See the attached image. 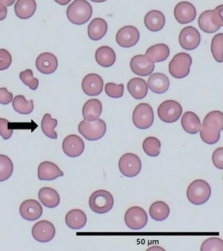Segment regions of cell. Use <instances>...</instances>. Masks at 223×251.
Wrapping results in <instances>:
<instances>
[{
    "instance_id": "ffe728a7",
    "label": "cell",
    "mask_w": 223,
    "mask_h": 251,
    "mask_svg": "<svg viewBox=\"0 0 223 251\" xmlns=\"http://www.w3.org/2000/svg\"><path fill=\"white\" fill-rule=\"evenodd\" d=\"M36 65L37 69L42 74H53L58 68V59L52 53L44 52L37 58Z\"/></svg>"
},
{
    "instance_id": "bcb514c9",
    "label": "cell",
    "mask_w": 223,
    "mask_h": 251,
    "mask_svg": "<svg viewBox=\"0 0 223 251\" xmlns=\"http://www.w3.org/2000/svg\"><path fill=\"white\" fill-rule=\"evenodd\" d=\"M7 15V9L6 6L0 3V21H3L6 18Z\"/></svg>"
},
{
    "instance_id": "e575fe53",
    "label": "cell",
    "mask_w": 223,
    "mask_h": 251,
    "mask_svg": "<svg viewBox=\"0 0 223 251\" xmlns=\"http://www.w3.org/2000/svg\"><path fill=\"white\" fill-rule=\"evenodd\" d=\"M58 121L56 119H52L50 114H45L42 121V129L44 134L50 138L56 139L58 138L57 133L54 128L57 126Z\"/></svg>"
},
{
    "instance_id": "7a4b0ae2",
    "label": "cell",
    "mask_w": 223,
    "mask_h": 251,
    "mask_svg": "<svg viewBox=\"0 0 223 251\" xmlns=\"http://www.w3.org/2000/svg\"><path fill=\"white\" fill-rule=\"evenodd\" d=\"M66 15L74 25H85L93 15V7L87 0H74L68 6Z\"/></svg>"
},
{
    "instance_id": "d6a6232c",
    "label": "cell",
    "mask_w": 223,
    "mask_h": 251,
    "mask_svg": "<svg viewBox=\"0 0 223 251\" xmlns=\"http://www.w3.org/2000/svg\"><path fill=\"white\" fill-rule=\"evenodd\" d=\"M170 213V207L162 201L154 202L149 208V215L156 221H163L168 217Z\"/></svg>"
},
{
    "instance_id": "6da1fadb",
    "label": "cell",
    "mask_w": 223,
    "mask_h": 251,
    "mask_svg": "<svg viewBox=\"0 0 223 251\" xmlns=\"http://www.w3.org/2000/svg\"><path fill=\"white\" fill-rule=\"evenodd\" d=\"M223 115L220 111H213L207 114L201 126L200 137L203 142L208 145L217 143L220 139L223 130Z\"/></svg>"
},
{
    "instance_id": "74e56055",
    "label": "cell",
    "mask_w": 223,
    "mask_h": 251,
    "mask_svg": "<svg viewBox=\"0 0 223 251\" xmlns=\"http://www.w3.org/2000/svg\"><path fill=\"white\" fill-rule=\"evenodd\" d=\"M223 34L222 33L215 35L211 41V50L213 58L217 62L222 63Z\"/></svg>"
},
{
    "instance_id": "836d02e7",
    "label": "cell",
    "mask_w": 223,
    "mask_h": 251,
    "mask_svg": "<svg viewBox=\"0 0 223 251\" xmlns=\"http://www.w3.org/2000/svg\"><path fill=\"white\" fill-rule=\"evenodd\" d=\"M13 107L17 113L29 115L34 110V101L32 100L27 101L23 95L16 96L13 100Z\"/></svg>"
},
{
    "instance_id": "7dc6e473",
    "label": "cell",
    "mask_w": 223,
    "mask_h": 251,
    "mask_svg": "<svg viewBox=\"0 0 223 251\" xmlns=\"http://www.w3.org/2000/svg\"><path fill=\"white\" fill-rule=\"evenodd\" d=\"M16 0H0V3L3 4L6 7H9L14 4Z\"/></svg>"
},
{
    "instance_id": "ab89813d",
    "label": "cell",
    "mask_w": 223,
    "mask_h": 251,
    "mask_svg": "<svg viewBox=\"0 0 223 251\" xmlns=\"http://www.w3.org/2000/svg\"><path fill=\"white\" fill-rule=\"evenodd\" d=\"M200 250L201 251H222L223 250L222 239L216 237H210V238L203 241V243L201 244Z\"/></svg>"
},
{
    "instance_id": "277c9868",
    "label": "cell",
    "mask_w": 223,
    "mask_h": 251,
    "mask_svg": "<svg viewBox=\"0 0 223 251\" xmlns=\"http://www.w3.org/2000/svg\"><path fill=\"white\" fill-rule=\"evenodd\" d=\"M211 194V188L208 182L202 179H197L189 184L187 190L189 201L195 205H203L208 201Z\"/></svg>"
},
{
    "instance_id": "d4e9b609",
    "label": "cell",
    "mask_w": 223,
    "mask_h": 251,
    "mask_svg": "<svg viewBox=\"0 0 223 251\" xmlns=\"http://www.w3.org/2000/svg\"><path fill=\"white\" fill-rule=\"evenodd\" d=\"M37 9L36 0H17L15 5V13L19 19H30Z\"/></svg>"
},
{
    "instance_id": "f907efd6",
    "label": "cell",
    "mask_w": 223,
    "mask_h": 251,
    "mask_svg": "<svg viewBox=\"0 0 223 251\" xmlns=\"http://www.w3.org/2000/svg\"><path fill=\"white\" fill-rule=\"evenodd\" d=\"M91 1L95 2V3H102V2L107 1V0H91Z\"/></svg>"
},
{
    "instance_id": "4316f807",
    "label": "cell",
    "mask_w": 223,
    "mask_h": 251,
    "mask_svg": "<svg viewBox=\"0 0 223 251\" xmlns=\"http://www.w3.org/2000/svg\"><path fill=\"white\" fill-rule=\"evenodd\" d=\"M102 113V104L98 99L88 100L83 107V116L85 120L89 121L99 119Z\"/></svg>"
},
{
    "instance_id": "f1b7e54d",
    "label": "cell",
    "mask_w": 223,
    "mask_h": 251,
    "mask_svg": "<svg viewBox=\"0 0 223 251\" xmlns=\"http://www.w3.org/2000/svg\"><path fill=\"white\" fill-rule=\"evenodd\" d=\"M38 198L43 205L48 208H54L59 205L60 198L56 190L50 187L41 188Z\"/></svg>"
},
{
    "instance_id": "e0dca14e",
    "label": "cell",
    "mask_w": 223,
    "mask_h": 251,
    "mask_svg": "<svg viewBox=\"0 0 223 251\" xmlns=\"http://www.w3.org/2000/svg\"><path fill=\"white\" fill-rule=\"evenodd\" d=\"M62 149L68 156L76 158L83 154L85 150V143L77 135H69L64 139Z\"/></svg>"
},
{
    "instance_id": "8fae6325",
    "label": "cell",
    "mask_w": 223,
    "mask_h": 251,
    "mask_svg": "<svg viewBox=\"0 0 223 251\" xmlns=\"http://www.w3.org/2000/svg\"><path fill=\"white\" fill-rule=\"evenodd\" d=\"M124 221L127 226L133 230L143 229L147 225L148 216L143 208L134 206L129 208L124 215Z\"/></svg>"
},
{
    "instance_id": "484cf974",
    "label": "cell",
    "mask_w": 223,
    "mask_h": 251,
    "mask_svg": "<svg viewBox=\"0 0 223 251\" xmlns=\"http://www.w3.org/2000/svg\"><path fill=\"white\" fill-rule=\"evenodd\" d=\"M127 88L129 93L136 100L144 99L148 92V86L146 80L138 77L129 80Z\"/></svg>"
},
{
    "instance_id": "f546056e",
    "label": "cell",
    "mask_w": 223,
    "mask_h": 251,
    "mask_svg": "<svg viewBox=\"0 0 223 251\" xmlns=\"http://www.w3.org/2000/svg\"><path fill=\"white\" fill-rule=\"evenodd\" d=\"M181 123L184 130L190 134H197L200 130V120L193 112L187 111L184 113Z\"/></svg>"
},
{
    "instance_id": "30bf717a",
    "label": "cell",
    "mask_w": 223,
    "mask_h": 251,
    "mask_svg": "<svg viewBox=\"0 0 223 251\" xmlns=\"http://www.w3.org/2000/svg\"><path fill=\"white\" fill-rule=\"evenodd\" d=\"M142 162L136 154L126 153L119 161V168L121 174L127 177H134L142 170Z\"/></svg>"
},
{
    "instance_id": "f6af8a7d",
    "label": "cell",
    "mask_w": 223,
    "mask_h": 251,
    "mask_svg": "<svg viewBox=\"0 0 223 251\" xmlns=\"http://www.w3.org/2000/svg\"><path fill=\"white\" fill-rule=\"evenodd\" d=\"M13 94L9 92L6 88H0V103L1 105H8L12 101Z\"/></svg>"
},
{
    "instance_id": "52a82bcc",
    "label": "cell",
    "mask_w": 223,
    "mask_h": 251,
    "mask_svg": "<svg viewBox=\"0 0 223 251\" xmlns=\"http://www.w3.org/2000/svg\"><path fill=\"white\" fill-rule=\"evenodd\" d=\"M193 60L191 55L179 52L173 57L169 64L170 74L175 78H183L189 74Z\"/></svg>"
},
{
    "instance_id": "f35d334b",
    "label": "cell",
    "mask_w": 223,
    "mask_h": 251,
    "mask_svg": "<svg viewBox=\"0 0 223 251\" xmlns=\"http://www.w3.org/2000/svg\"><path fill=\"white\" fill-rule=\"evenodd\" d=\"M21 80L25 85L28 86L31 90H36L38 89L39 80L38 78L34 77L32 71L28 69L20 73Z\"/></svg>"
},
{
    "instance_id": "9a60e30c",
    "label": "cell",
    "mask_w": 223,
    "mask_h": 251,
    "mask_svg": "<svg viewBox=\"0 0 223 251\" xmlns=\"http://www.w3.org/2000/svg\"><path fill=\"white\" fill-rule=\"evenodd\" d=\"M130 68L135 74L146 76L151 74L154 70V62L147 55L139 54L130 60Z\"/></svg>"
},
{
    "instance_id": "2e32d148",
    "label": "cell",
    "mask_w": 223,
    "mask_h": 251,
    "mask_svg": "<svg viewBox=\"0 0 223 251\" xmlns=\"http://www.w3.org/2000/svg\"><path fill=\"white\" fill-rule=\"evenodd\" d=\"M174 16L178 23L186 25L195 21L197 17V10L195 5L190 2H179L174 9Z\"/></svg>"
},
{
    "instance_id": "d6986e66",
    "label": "cell",
    "mask_w": 223,
    "mask_h": 251,
    "mask_svg": "<svg viewBox=\"0 0 223 251\" xmlns=\"http://www.w3.org/2000/svg\"><path fill=\"white\" fill-rule=\"evenodd\" d=\"M21 217L28 221L40 219L43 214V208L37 200L30 199L23 201L20 206Z\"/></svg>"
},
{
    "instance_id": "b9f144b4",
    "label": "cell",
    "mask_w": 223,
    "mask_h": 251,
    "mask_svg": "<svg viewBox=\"0 0 223 251\" xmlns=\"http://www.w3.org/2000/svg\"><path fill=\"white\" fill-rule=\"evenodd\" d=\"M12 63V57L6 49H0V71L7 70Z\"/></svg>"
},
{
    "instance_id": "4fadbf2b",
    "label": "cell",
    "mask_w": 223,
    "mask_h": 251,
    "mask_svg": "<svg viewBox=\"0 0 223 251\" xmlns=\"http://www.w3.org/2000/svg\"><path fill=\"white\" fill-rule=\"evenodd\" d=\"M179 41L183 49L187 50H195L200 43V33L196 27L189 25L184 27L180 32Z\"/></svg>"
},
{
    "instance_id": "cb8c5ba5",
    "label": "cell",
    "mask_w": 223,
    "mask_h": 251,
    "mask_svg": "<svg viewBox=\"0 0 223 251\" xmlns=\"http://www.w3.org/2000/svg\"><path fill=\"white\" fill-rule=\"evenodd\" d=\"M107 29L108 25L104 19L96 18L88 26V35L92 40H100L106 34Z\"/></svg>"
},
{
    "instance_id": "5b68a950",
    "label": "cell",
    "mask_w": 223,
    "mask_h": 251,
    "mask_svg": "<svg viewBox=\"0 0 223 251\" xmlns=\"http://www.w3.org/2000/svg\"><path fill=\"white\" fill-rule=\"evenodd\" d=\"M78 130L87 140L94 141L102 138L107 130V126L102 119L89 121L84 120L78 126Z\"/></svg>"
},
{
    "instance_id": "4dcf8cb0",
    "label": "cell",
    "mask_w": 223,
    "mask_h": 251,
    "mask_svg": "<svg viewBox=\"0 0 223 251\" xmlns=\"http://www.w3.org/2000/svg\"><path fill=\"white\" fill-rule=\"evenodd\" d=\"M66 223L68 226L73 229L83 228L87 222L86 214L81 209H72L66 215Z\"/></svg>"
},
{
    "instance_id": "ba28073f",
    "label": "cell",
    "mask_w": 223,
    "mask_h": 251,
    "mask_svg": "<svg viewBox=\"0 0 223 251\" xmlns=\"http://www.w3.org/2000/svg\"><path fill=\"white\" fill-rule=\"evenodd\" d=\"M133 123L141 129L149 128L154 123V111L149 104L142 103L135 108L132 115Z\"/></svg>"
},
{
    "instance_id": "60d3db41",
    "label": "cell",
    "mask_w": 223,
    "mask_h": 251,
    "mask_svg": "<svg viewBox=\"0 0 223 251\" xmlns=\"http://www.w3.org/2000/svg\"><path fill=\"white\" fill-rule=\"evenodd\" d=\"M124 86L123 84H117L109 82L105 84V91L107 95L113 98L122 97L124 94Z\"/></svg>"
},
{
    "instance_id": "603a6c76",
    "label": "cell",
    "mask_w": 223,
    "mask_h": 251,
    "mask_svg": "<svg viewBox=\"0 0 223 251\" xmlns=\"http://www.w3.org/2000/svg\"><path fill=\"white\" fill-rule=\"evenodd\" d=\"M148 86L154 93L162 94L170 87V80L167 75L161 73L152 74L148 78Z\"/></svg>"
},
{
    "instance_id": "9c48e42d",
    "label": "cell",
    "mask_w": 223,
    "mask_h": 251,
    "mask_svg": "<svg viewBox=\"0 0 223 251\" xmlns=\"http://www.w3.org/2000/svg\"><path fill=\"white\" fill-rule=\"evenodd\" d=\"M158 116L162 121L173 123L181 117L183 109L181 105L175 100H166L162 102L157 110Z\"/></svg>"
},
{
    "instance_id": "c3c4849f",
    "label": "cell",
    "mask_w": 223,
    "mask_h": 251,
    "mask_svg": "<svg viewBox=\"0 0 223 251\" xmlns=\"http://www.w3.org/2000/svg\"><path fill=\"white\" fill-rule=\"evenodd\" d=\"M54 1L60 5H66L71 1V0H54Z\"/></svg>"
},
{
    "instance_id": "83f0119b",
    "label": "cell",
    "mask_w": 223,
    "mask_h": 251,
    "mask_svg": "<svg viewBox=\"0 0 223 251\" xmlns=\"http://www.w3.org/2000/svg\"><path fill=\"white\" fill-rule=\"evenodd\" d=\"M95 58L99 66L103 68H109L115 64L116 61V54L111 47L102 46L97 49Z\"/></svg>"
},
{
    "instance_id": "8992f818",
    "label": "cell",
    "mask_w": 223,
    "mask_h": 251,
    "mask_svg": "<svg viewBox=\"0 0 223 251\" xmlns=\"http://www.w3.org/2000/svg\"><path fill=\"white\" fill-rule=\"evenodd\" d=\"M89 203L92 211L95 213L105 214L112 209L114 198L107 190H99L91 194Z\"/></svg>"
},
{
    "instance_id": "3957f363",
    "label": "cell",
    "mask_w": 223,
    "mask_h": 251,
    "mask_svg": "<svg viewBox=\"0 0 223 251\" xmlns=\"http://www.w3.org/2000/svg\"><path fill=\"white\" fill-rule=\"evenodd\" d=\"M198 25L201 30L207 33H213L223 26V5L215 10L203 12L198 18Z\"/></svg>"
},
{
    "instance_id": "7402d4cb",
    "label": "cell",
    "mask_w": 223,
    "mask_h": 251,
    "mask_svg": "<svg viewBox=\"0 0 223 251\" xmlns=\"http://www.w3.org/2000/svg\"><path fill=\"white\" fill-rule=\"evenodd\" d=\"M144 24L149 30L156 32L161 30L165 25L166 18L161 11L152 10L145 16Z\"/></svg>"
},
{
    "instance_id": "5bb4252c",
    "label": "cell",
    "mask_w": 223,
    "mask_h": 251,
    "mask_svg": "<svg viewBox=\"0 0 223 251\" xmlns=\"http://www.w3.org/2000/svg\"><path fill=\"white\" fill-rule=\"evenodd\" d=\"M32 236L41 243H48L54 238L56 233L53 224L48 221H41L32 227Z\"/></svg>"
},
{
    "instance_id": "ee69618b",
    "label": "cell",
    "mask_w": 223,
    "mask_h": 251,
    "mask_svg": "<svg viewBox=\"0 0 223 251\" xmlns=\"http://www.w3.org/2000/svg\"><path fill=\"white\" fill-rule=\"evenodd\" d=\"M213 164L219 170L223 169V147H219L214 151L212 155Z\"/></svg>"
},
{
    "instance_id": "ac0fdd59",
    "label": "cell",
    "mask_w": 223,
    "mask_h": 251,
    "mask_svg": "<svg viewBox=\"0 0 223 251\" xmlns=\"http://www.w3.org/2000/svg\"><path fill=\"white\" fill-rule=\"evenodd\" d=\"M103 80L97 74H89L82 81V89L89 96H99L103 91Z\"/></svg>"
},
{
    "instance_id": "1f68e13d",
    "label": "cell",
    "mask_w": 223,
    "mask_h": 251,
    "mask_svg": "<svg viewBox=\"0 0 223 251\" xmlns=\"http://www.w3.org/2000/svg\"><path fill=\"white\" fill-rule=\"evenodd\" d=\"M146 55L154 62H164L170 56V49L167 45L159 43L149 47L147 50Z\"/></svg>"
},
{
    "instance_id": "7bdbcfd3",
    "label": "cell",
    "mask_w": 223,
    "mask_h": 251,
    "mask_svg": "<svg viewBox=\"0 0 223 251\" xmlns=\"http://www.w3.org/2000/svg\"><path fill=\"white\" fill-rule=\"evenodd\" d=\"M8 120L0 118V135L5 140L11 138L13 133V129L8 128Z\"/></svg>"
},
{
    "instance_id": "8d00e7d4",
    "label": "cell",
    "mask_w": 223,
    "mask_h": 251,
    "mask_svg": "<svg viewBox=\"0 0 223 251\" xmlns=\"http://www.w3.org/2000/svg\"><path fill=\"white\" fill-rule=\"evenodd\" d=\"M13 172L12 160L4 154H0V182L11 177Z\"/></svg>"
},
{
    "instance_id": "d590c367",
    "label": "cell",
    "mask_w": 223,
    "mask_h": 251,
    "mask_svg": "<svg viewBox=\"0 0 223 251\" xmlns=\"http://www.w3.org/2000/svg\"><path fill=\"white\" fill-rule=\"evenodd\" d=\"M161 143L155 137H148L143 142L145 153L150 157H156L160 154Z\"/></svg>"
},
{
    "instance_id": "681fc988",
    "label": "cell",
    "mask_w": 223,
    "mask_h": 251,
    "mask_svg": "<svg viewBox=\"0 0 223 251\" xmlns=\"http://www.w3.org/2000/svg\"><path fill=\"white\" fill-rule=\"evenodd\" d=\"M154 249H155V250H164V249H162V248H160V247H152V248H149L148 249V250H154Z\"/></svg>"
},
{
    "instance_id": "44dd1931",
    "label": "cell",
    "mask_w": 223,
    "mask_h": 251,
    "mask_svg": "<svg viewBox=\"0 0 223 251\" xmlns=\"http://www.w3.org/2000/svg\"><path fill=\"white\" fill-rule=\"evenodd\" d=\"M38 175L41 180H52L64 176V173L53 162H43L38 167Z\"/></svg>"
},
{
    "instance_id": "7c38bea8",
    "label": "cell",
    "mask_w": 223,
    "mask_h": 251,
    "mask_svg": "<svg viewBox=\"0 0 223 251\" xmlns=\"http://www.w3.org/2000/svg\"><path fill=\"white\" fill-rule=\"evenodd\" d=\"M140 38V31L133 25L121 27L116 35L117 44L123 48L134 47L138 43Z\"/></svg>"
}]
</instances>
